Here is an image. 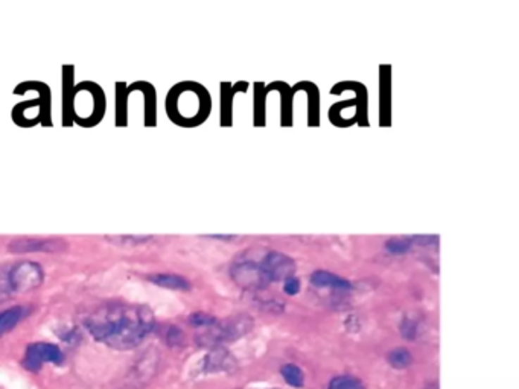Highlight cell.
<instances>
[{"mask_svg": "<svg viewBox=\"0 0 519 389\" xmlns=\"http://www.w3.org/2000/svg\"><path fill=\"white\" fill-rule=\"evenodd\" d=\"M84 326L98 343L115 350H131L154 330L156 318L144 305L106 302L90 313Z\"/></svg>", "mask_w": 519, "mask_h": 389, "instance_id": "cell-1", "label": "cell"}, {"mask_svg": "<svg viewBox=\"0 0 519 389\" xmlns=\"http://www.w3.org/2000/svg\"><path fill=\"white\" fill-rule=\"evenodd\" d=\"M70 111L73 119L81 125H94L102 119L104 115V94L102 90L93 82H82L72 90Z\"/></svg>", "mask_w": 519, "mask_h": 389, "instance_id": "cell-2", "label": "cell"}, {"mask_svg": "<svg viewBox=\"0 0 519 389\" xmlns=\"http://www.w3.org/2000/svg\"><path fill=\"white\" fill-rule=\"evenodd\" d=\"M207 98H209L207 93L198 84H177V87L169 91L166 102L168 113L186 106V108H191L189 111H191L194 125L195 123H201V120H204L207 116V111H209V99Z\"/></svg>", "mask_w": 519, "mask_h": 389, "instance_id": "cell-3", "label": "cell"}, {"mask_svg": "<svg viewBox=\"0 0 519 389\" xmlns=\"http://www.w3.org/2000/svg\"><path fill=\"white\" fill-rule=\"evenodd\" d=\"M44 274L39 263L22 262L9 271L8 283L15 292H30L43 283Z\"/></svg>", "mask_w": 519, "mask_h": 389, "instance_id": "cell-4", "label": "cell"}, {"mask_svg": "<svg viewBox=\"0 0 519 389\" xmlns=\"http://www.w3.org/2000/svg\"><path fill=\"white\" fill-rule=\"evenodd\" d=\"M63 359L64 356L61 353V350L55 344L32 343L26 347L22 365L27 369V371L37 373L40 371L43 364L60 365L63 362Z\"/></svg>", "mask_w": 519, "mask_h": 389, "instance_id": "cell-5", "label": "cell"}, {"mask_svg": "<svg viewBox=\"0 0 519 389\" xmlns=\"http://www.w3.org/2000/svg\"><path fill=\"white\" fill-rule=\"evenodd\" d=\"M232 277L244 289H263L270 284L261 264L251 260H241L233 264Z\"/></svg>", "mask_w": 519, "mask_h": 389, "instance_id": "cell-6", "label": "cell"}, {"mask_svg": "<svg viewBox=\"0 0 519 389\" xmlns=\"http://www.w3.org/2000/svg\"><path fill=\"white\" fill-rule=\"evenodd\" d=\"M261 264L262 272L265 274V277L270 283L273 281H285L288 277H292V274L296 271V264L288 255L277 253V251H270L263 255Z\"/></svg>", "mask_w": 519, "mask_h": 389, "instance_id": "cell-7", "label": "cell"}, {"mask_svg": "<svg viewBox=\"0 0 519 389\" xmlns=\"http://www.w3.org/2000/svg\"><path fill=\"white\" fill-rule=\"evenodd\" d=\"M68 248V242L60 239H35V237H26V239H17L8 245V250L15 254L25 253H61Z\"/></svg>", "mask_w": 519, "mask_h": 389, "instance_id": "cell-8", "label": "cell"}, {"mask_svg": "<svg viewBox=\"0 0 519 389\" xmlns=\"http://www.w3.org/2000/svg\"><path fill=\"white\" fill-rule=\"evenodd\" d=\"M311 283L317 288H332L337 291H349L352 288L351 281L327 271H315L311 274Z\"/></svg>", "mask_w": 519, "mask_h": 389, "instance_id": "cell-9", "label": "cell"}, {"mask_svg": "<svg viewBox=\"0 0 519 389\" xmlns=\"http://www.w3.org/2000/svg\"><path fill=\"white\" fill-rule=\"evenodd\" d=\"M148 281L157 284L160 288L171 289V291H191V283H189L182 275L177 274H151L148 275Z\"/></svg>", "mask_w": 519, "mask_h": 389, "instance_id": "cell-10", "label": "cell"}, {"mask_svg": "<svg viewBox=\"0 0 519 389\" xmlns=\"http://www.w3.org/2000/svg\"><path fill=\"white\" fill-rule=\"evenodd\" d=\"M233 365H235V360L229 355V351L221 350V348H215L212 353L207 355L204 369H206V371H209V373L229 371L230 366H233Z\"/></svg>", "mask_w": 519, "mask_h": 389, "instance_id": "cell-11", "label": "cell"}, {"mask_svg": "<svg viewBox=\"0 0 519 389\" xmlns=\"http://www.w3.org/2000/svg\"><path fill=\"white\" fill-rule=\"evenodd\" d=\"M26 315L27 309L23 306H14L0 312V338L9 333Z\"/></svg>", "mask_w": 519, "mask_h": 389, "instance_id": "cell-12", "label": "cell"}, {"mask_svg": "<svg viewBox=\"0 0 519 389\" xmlns=\"http://www.w3.org/2000/svg\"><path fill=\"white\" fill-rule=\"evenodd\" d=\"M389 364L396 369H405L413 364V356L407 348H394L389 355Z\"/></svg>", "mask_w": 519, "mask_h": 389, "instance_id": "cell-13", "label": "cell"}, {"mask_svg": "<svg viewBox=\"0 0 519 389\" xmlns=\"http://www.w3.org/2000/svg\"><path fill=\"white\" fill-rule=\"evenodd\" d=\"M280 374H282L283 378H285L287 383H289L291 386H294V388H301V386H304V383H305L304 371H301V369L299 366L292 365V364L283 365L280 368Z\"/></svg>", "mask_w": 519, "mask_h": 389, "instance_id": "cell-14", "label": "cell"}, {"mask_svg": "<svg viewBox=\"0 0 519 389\" xmlns=\"http://www.w3.org/2000/svg\"><path fill=\"white\" fill-rule=\"evenodd\" d=\"M106 241L118 245V246H136L146 243L151 241V236H136V234H125V236H106Z\"/></svg>", "mask_w": 519, "mask_h": 389, "instance_id": "cell-15", "label": "cell"}, {"mask_svg": "<svg viewBox=\"0 0 519 389\" xmlns=\"http://www.w3.org/2000/svg\"><path fill=\"white\" fill-rule=\"evenodd\" d=\"M329 389H364V385L355 377L339 376L330 381Z\"/></svg>", "mask_w": 519, "mask_h": 389, "instance_id": "cell-16", "label": "cell"}, {"mask_svg": "<svg viewBox=\"0 0 519 389\" xmlns=\"http://www.w3.org/2000/svg\"><path fill=\"white\" fill-rule=\"evenodd\" d=\"M189 322H191V324L196 329H207V327L215 326L218 321H216V318L212 315L198 312V313H192V315L189 317Z\"/></svg>", "mask_w": 519, "mask_h": 389, "instance_id": "cell-17", "label": "cell"}, {"mask_svg": "<svg viewBox=\"0 0 519 389\" xmlns=\"http://www.w3.org/2000/svg\"><path fill=\"white\" fill-rule=\"evenodd\" d=\"M385 250L390 254H405L411 250V242L405 239H390L385 243Z\"/></svg>", "mask_w": 519, "mask_h": 389, "instance_id": "cell-18", "label": "cell"}, {"mask_svg": "<svg viewBox=\"0 0 519 389\" xmlns=\"http://www.w3.org/2000/svg\"><path fill=\"white\" fill-rule=\"evenodd\" d=\"M166 343L168 345L171 347H180L185 344V333L182 331V329H178L175 326L169 327L166 331Z\"/></svg>", "mask_w": 519, "mask_h": 389, "instance_id": "cell-19", "label": "cell"}, {"mask_svg": "<svg viewBox=\"0 0 519 389\" xmlns=\"http://www.w3.org/2000/svg\"><path fill=\"white\" fill-rule=\"evenodd\" d=\"M283 291H285L288 295H296L300 291V281L296 277H288L285 283H283Z\"/></svg>", "mask_w": 519, "mask_h": 389, "instance_id": "cell-20", "label": "cell"}, {"mask_svg": "<svg viewBox=\"0 0 519 389\" xmlns=\"http://www.w3.org/2000/svg\"><path fill=\"white\" fill-rule=\"evenodd\" d=\"M402 335L407 339H414V335H416V324L410 319H405L402 324Z\"/></svg>", "mask_w": 519, "mask_h": 389, "instance_id": "cell-21", "label": "cell"}, {"mask_svg": "<svg viewBox=\"0 0 519 389\" xmlns=\"http://www.w3.org/2000/svg\"><path fill=\"white\" fill-rule=\"evenodd\" d=\"M211 237H213V239H223V241H230V239H233V237H235V236H211Z\"/></svg>", "mask_w": 519, "mask_h": 389, "instance_id": "cell-22", "label": "cell"}]
</instances>
